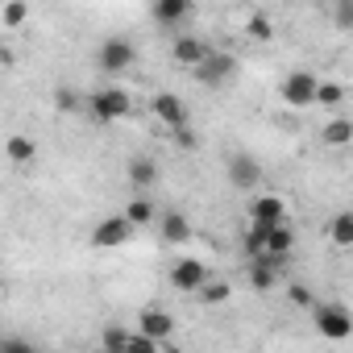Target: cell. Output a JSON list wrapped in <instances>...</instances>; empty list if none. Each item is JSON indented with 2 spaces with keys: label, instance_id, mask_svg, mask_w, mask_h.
I'll list each match as a JSON object with an SVG mask.
<instances>
[{
  "label": "cell",
  "instance_id": "cell-1",
  "mask_svg": "<svg viewBox=\"0 0 353 353\" xmlns=\"http://www.w3.org/2000/svg\"><path fill=\"white\" fill-rule=\"evenodd\" d=\"M137 63V46L129 42V38H121V34H112V38H104L100 42V54H96V67L104 71V75H125L129 67Z\"/></svg>",
  "mask_w": 353,
  "mask_h": 353
},
{
  "label": "cell",
  "instance_id": "cell-2",
  "mask_svg": "<svg viewBox=\"0 0 353 353\" xmlns=\"http://www.w3.org/2000/svg\"><path fill=\"white\" fill-rule=\"evenodd\" d=\"M312 316H316L320 336H328V341H345V336L353 332V316H349L341 303H316Z\"/></svg>",
  "mask_w": 353,
  "mask_h": 353
},
{
  "label": "cell",
  "instance_id": "cell-3",
  "mask_svg": "<svg viewBox=\"0 0 353 353\" xmlns=\"http://www.w3.org/2000/svg\"><path fill=\"white\" fill-rule=\"evenodd\" d=\"M88 108H92L96 121H121L129 112V92L125 88H100V92L88 96Z\"/></svg>",
  "mask_w": 353,
  "mask_h": 353
},
{
  "label": "cell",
  "instance_id": "cell-4",
  "mask_svg": "<svg viewBox=\"0 0 353 353\" xmlns=\"http://www.w3.org/2000/svg\"><path fill=\"white\" fill-rule=\"evenodd\" d=\"M233 71H237V59L233 54H225V50H208V59L192 71L204 88H221V83H229L233 79Z\"/></svg>",
  "mask_w": 353,
  "mask_h": 353
},
{
  "label": "cell",
  "instance_id": "cell-5",
  "mask_svg": "<svg viewBox=\"0 0 353 353\" xmlns=\"http://www.w3.org/2000/svg\"><path fill=\"white\" fill-rule=\"evenodd\" d=\"M150 112L174 133V129H188V100L183 96H174V92H158L154 100H150Z\"/></svg>",
  "mask_w": 353,
  "mask_h": 353
},
{
  "label": "cell",
  "instance_id": "cell-6",
  "mask_svg": "<svg viewBox=\"0 0 353 353\" xmlns=\"http://www.w3.org/2000/svg\"><path fill=\"white\" fill-rule=\"evenodd\" d=\"M204 283H208V266H204L200 258H179V262L170 266V287H174V291L196 295Z\"/></svg>",
  "mask_w": 353,
  "mask_h": 353
},
{
  "label": "cell",
  "instance_id": "cell-7",
  "mask_svg": "<svg viewBox=\"0 0 353 353\" xmlns=\"http://www.w3.org/2000/svg\"><path fill=\"white\" fill-rule=\"evenodd\" d=\"M316 75L312 71H291L287 79H283V100L291 104V108H312L316 104Z\"/></svg>",
  "mask_w": 353,
  "mask_h": 353
},
{
  "label": "cell",
  "instance_id": "cell-8",
  "mask_svg": "<svg viewBox=\"0 0 353 353\" xmlns=\"http://www.w3.org/2000/svg\"><path fill=\"white\" fill-rule=\"evenodd\" d=\"M170 332H174V316H170V312H162V307H141V312H137V336L162 345Z\"/></svg>",
  "mask_w": 353,
  "mask_h": 353
},
{
  "label": "cell",
  "instance_id": "cell-9",
  "mask_svg": "<svg viewBox=\"0 0 353 353\" xmlns=\"http://www.w3.org/2000/svg\"><path fill=\"white\" fill-rule=\"evenodd\" d=\"M287 221V200L283 196H254L250 200V225H262V229H274Z\"/></svg>",
  "mask_w": 353,
  "mask_h": 353
},
{
  "label": "cell",
  "instance_id": "cell-10",
  "mask_svg": "<svg viewBox=\"0 0 353 353\" xmlns=\"http://www.w3.org/2000/svg\"><path fill=\"white\" fill-rule=\"evenodd\" d=\"M129 237H133V229H129L125 216H104V221L92 229V245H96V250H121Z\"/></svg>",
  "mask_w": 353,
  "mask_h": 353
},
{
  "label": "cell",
  "instance_id": "cell-11",
  "mask_svg": "<svg viewBox=\"0 0 353 353\" xmlns=\"http://www.w3.org/2000/svg\"><path fill=\"white\" fill-rule=\"evenodd\" d=\"M287 266H291L287 258H254L250 262V287L254 291H274Z\"/></svg>",
  "mask_w": 353,
  "mask_h": 353
},
{
  "label": "cell",
  "instance_id": "cell-12",
  "mask_svg": "<svg viewBox=\"0 0 353 353\" xmlns=\"http://www.w3.org/2000/svg\"><path fill=\"white\" fill-rule=\"evenodd\" d=\"M258 179H262V170H258L254 154H233V158H229V183H233L237 192H254Z\"/></svg>",
  "mask_w": 353,
  "mask_h": 353
},
{
  "label": "cell",
  "instance_id": "cell-13",
  "mask_svg": "<svg viewBox=\"0 0 353 353\" xmlns=\"http://www.w3.org/2000/svg\"><path fill=\"white\" fill-rule=\"evenodd\" d=\"M291 254H295V229H291V221H283V225L266 229L262 258H287V262H291Z\"/></svg>",
  "mask_w": 353,
  "mask_h": 353
},
{
  "label": "cell",
  "instance_id": "cell-14",
  "mask_svg": "<svg viewBox=\"0 0 353 353\" xmlns=\"http://www.w3.org/2000/svg\"><path fill=\"white\" fill-rule=\"evenodd\" d=\"M192 13H196L192 0H158V5L150 9V17H154L158 26H166V30H174V26L192 21Z\"/></svg>",
  "mask_w": 353,
  "mask_h": 353
},
{
  "label": "cell",
  "instance_id": "cell-15",
  "mask_svg": "<svg viewBox=\"0 0 353 353\" xmlns=\"http://www.w3.org/2000/svg\"><path fill=\"white\" fill-rule=\"evenodd\" d=\"M170 54H174V63H179V67H200L204 59H208V46L196 38V34H179V38H174L170 42Z\"/></svg>",
  "mask_w": 353,
  "mask_h": 353
},
{
  "label": "cell",
  "instance_id": "cell-16",
  "mask_svg": "<svg viewBox=\"0 0 353 353\" xmlns=\"http://www.w3.org/2000/svg\"><path fill=\"white\" fill-rule=\"evenodd\" d=\"M158 233H162L170 245H183V241L192 237V221H188L183 212H162V216H158Z\"/></svg>",
  "mask_w": 353,
  "mask_h": 353
},
{
  "label": "cell",
  "instance_id": "cell-17",
  "mask_svg": "<svg viewBox=\"0 0 353 353\" xmlns=\"http://www.w3.org/2000/svg\"><path fill=\"white\" fill-rule=\"evenodd\" d=\"M5 158H9L13 166H30V162L38 158V141H34L30 133H13V137L5 141Z\"/></svg>",
  "mask_w": 353,
  "mask_h": 353
},
{
  "label": "cell",
  "instance_id": "cell-18",
  "mask_svg": "<svg viewBox=\"0 0 353 353\" xmlns=\"http://www.w3.org/2000/svg\"><path fill=\"white\" fill-rule=\"evenodd\" d=\"M121 216L129 221V229H145V225H154L158 208H154V200H150V196H133V200L125 204V212H121Z\"/></svg>",
  "mask_w": 353,
  "mask_h": 353
},
{
  "label": "cell",
  "instance_id": "cell-19",
  "mask_svg": "<svg viewBox=\"0 0 353 353\" xmlns=\"http://www.w3.org/2000/svg\"><path fill=\"white\" fill-rule=\"evenodd\" d=\"M129 183L137 188V196H145V192L158 183V166H154V158H133V162H129Z\"/></svg>",
  "mask_w": 353,
  "mask_h": 353
},
{
  "label": "cell",
  "instance_id": "cell-20",
  "mask_svg": "<svg viewBox=\"0 0 353 353\" xmlns=\"http://www.w3.org/2000/svg\"><path fill=\"white\" fill-rule=\"evenodd\" d=\"M320 141H324V145H349V141H353V121H349V117H332V121L320 129Z\"/></svg>",
  "mask_w": 353,
  "mask_h": 353
},
{
  "label": "cell",
  "instance_id": "cell-21",
  "mask_svg": "<svg viewBox=\"0 0 353 353\" xmlns=\"http://www.w3.org/2000/svg\"><path fill=\"white\" fill-rule=\"evenodd\" d=\"M328 241L341 245V250L353 245V212H336V216L328 221Z\"/></svg>",
  "mask_w": 353,
  "mask_h": 353
},
{
  "label": "cell",
  "instance_id": "cell-22",
  "mask_svg": "<svg viewBox=\"0 0 353 353\" xmlns=\"http://www.w3.org/2000/svg\"><path fill=\"white\" fill-rule=\"evenodd\" d=\"M30 21V5L26 0H9V5H0V26L5 30H21Z\"/></svg>",
  "mask_w": 353,
  "mask_h": 353
},
{
  "label": "cell",
  "instance_id": "cell-23",
  "mask_svg": "<svg viewBox=\"0 0 353 353\" xmlns=\"http://www.w3.org/2000/svg\"><path fill=\"white\" fill-rule=\"evenodd\" d=\"M229 295H233V287H229L225 279H208V283H204V287L196 291V299H200V303H208V307H216V303H225Z\"/></svg>",
  "mask_w": 353,
  "mask_h": 353
},
{
  "label": "cell",
  "instance_id": "cell-24",
  "mask_svg": "<svg viewBox=\"0 0 353 353\" xmlns=\"http://www.w3.org/2000/svg\"><path fill=\"white\" fill-rule=\"evenodd\" d=\"M125 345H129V328H121V324H104L100 328V349L104 353H125Z\"/></svg>",
  "mask_w": 353,
  "mask_h": 353
},
{
  "label": "cell",
  "instance_id": "cell-25",
  "mask_svg": "<svg viewBox=\"0 0 353 353\" xmlns=\"http://www.w3.org/2000/svg\"><path fill=\"white\" fill-rule=\"evenodd\" d=\"M316 104H320V108H336V104H345V88L332 83V79H320V83H316Z\"/></svg>",
  "mask_w": 353,
  "mask_h": 353
},
{
  "label": "cell",
  "instance_id": "cell-26",
  "mask_svg": "<svg viewBox=\"0 0 353 353\" xmlns=\"http://www.w3.org/2000/svg\"><path fill=\"white\" fill-rule=\"evenodd\" d=\"M262 241H266V229L262 225H250L245 229V237H241V250H245V258L254 262V258H262Z\"/></svg>",
  "mask_w": 353,
  "mask_h": 353
},
{
  "label": "cell",
  "instance_id": "cell-27",
  "mask_svg": "<svg viewBox=\"0 0 353 353\" xmlns=\"http://www.w3.org/2000/svg\"><path fill=\"white\" fill-rule=\"evenodd\" d=\"M245 34H250V38H258V42H270V38H274V26H270V17L254 13V17L245 21Z\"/></svg>",
  "mask_w": 353,
  "mask_h": 353
},
{
  "label": "cell",
  "instance_id": "cell-28",
  "mask_svg": "<svg viewBox=\"0 0 353 353\" xmlns=\"http://www.w3.org/2000/svg\"><path fill=\"white\" fill-rule=\"evenodd\" d=\"M287 299H291V307H316V295L307 283H287Z\"/></svg>",
  "mask_w": 353,
  "mask_h": 353
},
{
  "label": "cell",
  "instance_id": "cell-29",
  "mask_svg": "<svg viewBox=\"0 0 353 353\" xmlns=\"http://www.w3.org/2000/svg\"><path fill=\"white\" fill-rule=\"evenodd\" d=\"M0 353H42L30 336H0Z\"/></svg>",
  "mask_w": 353,
  "mask_h": 353
},
{
  "label": "cell",
  "instance_id": "cell-30",
  "mask_svg": "<svg viewBox=\"0 0 353 353\" xmlns=\"http://www.w3.org/2000/svg\"><path fill=\"white\" fill-rule=\"evenodd\" d=\"M54 104H59L63 112H75V108H79V92H75V88H59V92H54Z\"/></svg>",
  "mask_w": 353,
  "mask_h": 353
},
{
  "label": "cell",
  "instance_id": "cell-31",
  "mask_svg": "<svg viewBox=\"0 0 353 353\" xmlns=\"http://www.w3.org/2000/svg\"><path fill=\"white\" fill-rule=\"evenodd\" d=\"M125 353H158V345H154V341H145V336H137V332H129Z\"/></svg>",
  "mask_w": 353,
  "mask_h": 353
},
{
  "label": "cell",
  "instance_id": "cell-32",
  "mask_svg": "<svg viewBox=\"0 0 353 353\" xmlns=\"http://www.w3.org/2000/svg\"><path fill=\"white\" fill-rule=\"evenodd\" d=\"M336 26H353V5H336Z\"/></svg>",
  "mask_w": 353,
  "mask_h": 353
},
{
  "label": "cell",
  "instance_id": "cell-33",
  "mask_svg": "<svg viewBox=\"0 0 353 353\" xmlns=\"http://www.w3.org/2000/svg\"><path fill=\"white\" fill-rule=\"evenodd\" d=\"M174 141H179V145H188V150L196 145V137H192V129H174Z\"/></svg>",
  "mask_w": 353,
  "mask_h": 353
}]
</instances>
